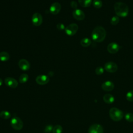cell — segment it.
<instances>
[{
	"mask_svg": "<svg viewBox=\"0 0 133 133\" xmlns=\"http://www.w3.org/2000/svg\"><path fill=\"white\" fill-rule=\"evenodd\" d=\"M19 67L23 71H27L30 68V64L28 60L24 59H20L18 62Z\"/></svg>",
	"mask_w": 133,
	"mask_h": 133,
	"instance_id": "cell-15",
	"label": "cell"
},
{
	"mask_svg": "<svg viewBox=\"0 0 133 133\" xmlns=\"http://www.w3.org/2000/svg\"><path fill=\"white\" fill-rule=\"evenodd\" d=\"M119 21V18L118 17V16H113V17H112L110 22L112 25H115L118 23Z\"/></svg>",
	"mask_w": 133,
	"mask_h": 133,
	"instance_id": "cell-24",
	"label": "cell"
},
{
	"mask_svg": "<svg viewBox=\"0 0 133 133\" xmlns=\"http://www.w3.org/2000/svg\"><path fill=\"white\" fill-rule=\"evenodd\" d=\"M70 5H71V7L75 9H76L77 7V4L75 1H72L70 3Z\"/></svg>",
	"mask_w": 133,
	"mask_h": 133,
	"instance_id": "cell-30",
	"label": "cell"
},
{
	"mask_svg": "<svg viewBox=\"0 0 133 133\" xmlns=\"http://www.w3.org/2000/svg\"><path fill=\"white\" fill-rule=\"evenodd\" d=\"M79 5L83 7H88L90 6L92 0H78Z\"/></svg>",
	"mask_w": 133,
	"mask_h": 133,
	"instance_id": "cell-19",
	"label": "cell"
},
{
	"mask_svg": "<svg viewBox=\"0 0 133 133\" xmlns=\"http://www.w3.org/2000/svg\"><path fill=\"white\" fill-rule=\"evenodd\" d=\"M102 2L101 0H94L92 2L93 6L97 9L100 8L102 6Z\"/></svg>",
	"mask_w": 133,
	"mask_h": 133,
	"instance_id": "cell-22",
	"label": "cell"
},
{
	"mask_svg": "<svg viewBox=\"0 0 133 133\" xmlns=\"http://www.w3.org/2000/svg\"><path fill=\"white\" fill-rule=\"evenodd\" d=\"M57 28L59 30H63L65 29V26L62 23H58L57 24Z\"/></svg>",
	"mask_w": 133,
	"mask_h": 133,
	"instance_id": "cell-29",
	"label": "cell"
},
{
	"mask_svg": "<svg viewBox=\"0 0 133 133\" xmlns=\"http://www.w3.org/2000/svg\"><path fill=\"white\" fill-rule=\"evenodd\" d=\"M81 45L84 47H87L90 45L91 44V41L89 38H84L81 39L80 42Z\"/></svg>",
	"mask_w": 133,
	"mask_h": 133,
	"instance_id": "cell-17",
	"label": "cell"
},
{
	"mask_svg": "<svg viewBox=\"0 0 133 133\" xmlns=\"http://www.w3.org/2000/svg\"><path fill=\"white\" fill-rule=\"evenodd\" d=\"M73 17L77 20H83L85 17L84 12L81 9H75L72 12Z\"/></svg>",
	"mask_w": 133,
	"mask_h": 133,
	"instance_id": "cell-11",
	"label": "cell"
},
{
	"mask_svg": "<svg viewBox=\"0 0 133 133\" xmlns=\"http://www.w3.org/2000/svg\"><path fill=\"white\" fill-rule=\"evenodd\" d=\"M10 58V56L7 52L2 51L0 52V60L2 61H7Z\"/></svg>",
	"mask_w": 133,
	"mask_h": 133,
	"instance_id": "cell-18",
	"label": "cell"
},
{
	"mask_svg": "<svg viewBox=\"0 0 133 133\" xmlns=\"http://www.w3.org/2000/svg\"><path fill=\"white\" fill-rule=\"evenodd\" d=\"M10 125L12 128L16 130H21L23 126L22 120L17 116H14L10 121Z\"/></svg>",
	"mask_w": 133,
	"mask_h": 133,
	"instance_id": "cell-4",
	"label": "cell"
},
{
	"mask_svg": "<svg viewBox=\"0 0 133 133\" xmlns=\"http://www.w3.org/2000/svg\"><path fill=\"white\" fill-rule=\"evenodd\" d=\"M109 115L111 118L115 122L121 121L124 117V113L119 109L117 108H112L109 111Z\"/></svg>",
	"mask_w": 133,
	"mask_h": 133,
	"instance_id": "cell-3",
	"label": "cell"
},
{
	"mask_svg": "<svg viewBox=\"0 0 133 133\" xmlns=\"http://www.w3.org/2000/svg\"><path fill=\"white\" fill-rule=\"evenodd\" d=\"M88 133H103V129L101 125L94 124L89 127Z\"/></svg>",
	"mask_w": 133,
	"mask_h": 133,
	"instance_id": "cell-9",
	"label": "cell"
},
{
	"mask_svg": "<svg viewBox=\"0 0 133 133\" xmlns=\"http://www.w3.org/2000/svg\"><path fill=\"white\" fill-rule=\"evenodd\" d=\"M120 49V46L119 45L115 42H112L109 44L107 46L108 51L112 54H114L117 53Z\"/></svg>",
	"mask_w": 133,
	"mask_h": 133,
	"instance_id": "cell-8",
	"label": "cell"
},
{
	"mask_svg": "<svg viewBox=\"0 0 133 133\" xmlns=\"http://www.w3.org/2000/svg\"><path fill=\"white\" fill-rule=\"evenodd\" d=\"M126 98L129 101H133V90H130L126 94Z\"/></svg>",
	"mask_w": 133,
	"mask_h": 133,
	"instance_id": "cell-25",
	"label": "cell"
},
{
	"mask_svg": "<svg viewBox=\"0 0 133 133\" xmlns=\"http://www.w3.org/2000/svg\"><path fill=\"white\" fill-rule=\"evenodd\" d=\"M0 117L4 119H9L11 117V114L7 111H2L0 112Z\"/></svg>",
	"mask_w": 133,
	"mask_h": 133,
	"instance_id": "cell-20",
	"label": "cell"
},
{
	"mask_svg": "<svg viewBox=\"0 0 133 133\" xmlns=\"http://www.w3.org/2000/svg\"><path fill=\"white\" fill-rule=\"evenodd\" d=\"M106 34V31L103 27L97 26L94 29L91 33V38L97 43L102 42L104 40Z\"/></svg>",
	"mask_w": 133,
	"mask_h": 133,
	"instance_id": "cell-1",
	"label": "cell"
},
{
	"mask_svg": "<svg viewBox=\"0 0 133 133\" xmlns=\"http://www.w3.org/2000/svg\"><path fill=\"white\" fill-rule=\"evenodd\" d=\"M28 79H29V76L27 74H21L19 78V81L20 83H26L28 81Z\"/></svg>",
	"mask_w": 133,
	"mask_h": 133,
	"instance_id": "cell-21",
	"label": "cell"
},
{
	"mask_svg": "<svg viewBox=\"0 0 133 133\" xmlns=\"http://www.w3.org/2000/svg\"><path fill=\"white\" fill-rule=\"evenodd\" d=\"M32 22L34 25L38 26H39L43 22V17L41 14L36 12L34 13L32 17Z\"/></svg>",
	"mask_w": 133,
	"mask_h": 133,
	"instance_id": "cell-7",
	"label": "cell"
},
{
	"mask_svg": "<svg viewBox=\"0 0 133 133\" xmlns=\"http://www.w3.org/2000/svg\"><path fill=\"white\" fill-rule=\"evenodd\" d=\"M103 100L107 104H111L114 101V97L110 94H107L103 97Z\"/></svg>",
	"mask_w": 133,
	"mask_h": 133,
	"instance_id": "cell-16",
	"label": "cell"
},
{
	"mask_svg": "<svg viewBox=\"0 0 133 133\" xmlns=\"http://www.w3.org/2000/svg\"><path fill=\"white\" fill-rule=\"evenodd\" d=\"M53 129V127L51 125H49L46 126V127L44 129V132H50L51 131H52Z\"/></svg>",
	"mask_w": 133,
	"mask_h": 133,
	"instance_id": "cell-28",
	"label": "cell"
},
{
	"mask_svg": "<svg viewBox=\"0 0 133 133\" xmlns=\"http://www.w3.org/2000/svg\"><path fill=\"white\" fill-rule=\"evenodd\" d=\"M5 84L7 86L11 88H16L18 85V82L17 81L10 77H8L5 79Z\"/></svg>",
	"mask_w": 133,
	"mask_h": 133,
	"instance_id": "cell-10",
	"label": "cell"
},
{
	"mask_svg": "<svg viewBox=\"0 0 133 133\" xmlns=\"http://www.w3.org/2000/svg\"><path fill=\"white\" fill-rule=\"evenodd\" d=\"M114 9L116 15L121 17H126L129 12L128 6L123 2H116L114 5Z\"/></svg>",
	"mask_w": 133,
	"mask_h": 133,
	"instance_id": "cell-2",
	"label": "cell"
},
{
	"mask_svg": "<svg viewBox=\"0 0 133 133\" xmlns=\"http://www.w3.org/2000/svg\"><path fill=\"white\" fill-rule=\"evenodd\" d=\"M101 88L104 91H110L114 89V85L112 82L110 81H107L102 84Z\"/></svg>",
	"mask_w": 133,
	"mask_h": 133,
	"instance_id": "cell-14",
	"label": "cell"
},
{
	"mask_svg": "<svg viewBox=\"0 0 133 133\" xmlns=\"http://www.w3.org/2000/svg\"><path fill=\"white\" fill-rule=\"evenodd\" d=\"M52 133H62V127L59 125H56L53 127Z\"/></svg>",
	"mask_w": 133,
	"mask_h": 133,
	"instance_id": "cell-23",
	"label": "cell"
},
{
	"mask_svg": "<svg viewBox=\"0 0 133 133\" xmlns=\"http://www.w3.org/2000/svg\"><path fill=\"white\" fill-rule=\"evenodd\" d=\"M61 9V5L58 2H54L53 3L49 8L50 12L52 15H57L58 14Z\"/></svg>",
	"mask_w": 133,
	"mask_h": 133,
	"instance_id": "cell-13",
	"label": "cell"
},
{
	"mask_svg": "<svg viewBox=\"0 0 133 133\" xmlns=\"http://www.w3.org/2000/svg\"><path fill=\"white\" fill-rule=\"evenodd\" d=\"M78 27L76 23H71L68 25L65 28V32L68 35L73 36L76 34L78 30Z\"/></svg>",
	"mask_w": 133,
	"mask_h": 133,
	"instance_id": "cell-5",
	"label": "cell"
},
{
	"mask_svg": "<svg viewBox=\"0 0 133 133\" xmlns=\"http://www.w3.org/2000/svg\"><path fill=\"white\" fill-rule=\"evenodd\" d=\"M104 69L101 66H98L95 69V73L98 75H100L104 73Z\"/></svg>",
	"mask_w": 133,
	"mask_h": 133,
	"instance_id": "cell-27",
	"label": "cell"
},
{
	"mask_svg": "<svg viewBox=\"0 0 133 133\" xmlns=\"http://www.w3.org/2000/svg\"><path fill=\"white\" fill-rule=\"evenodd\" d=\"M125 119L129 122H133V114L131 113H127L125 115Z\"/></svg>",
	"mask_w": 133,
	"mask_h": 133,
	"instance_id": "cell-26",
	"label": "cell"
},
{
	"mask_svg": "<svg viewBox=\"0 0 133 133\" xmlns=\"http://www.w3.org/2000/svg\"><path fill=\"white\" fill-rule=\"evenodd\" d=\"M118 69L117 65L114 62L110 61L105 63L104 65V69L109 73H114Z\"/></svg>",
	"mask_w": 133,
	"mask_h": 133,
	"instance_id": "cell-6",
	"label": "cell"
},
{
	"mask_svg": "<svg viewBox=\"0 0 133 133\" xmlns=\"http://www.w3.org/2000/svg\"><path fill=\"white\" fill-rule=\"evenodd\" d=\"M2 84H3V81L1 78H0V86L2 85Z\"/></svg>",
	"mask_w": 133,
	"mask_h": 133,
	"instance_id": "cell-31",
	"label": "cell"
},
{
	"mask_svg": "<svg viewBox=\"0 0 133 133\" xmlns=\"http://www.w3.org/2000/svg\"><path fill=\"white\" fill-rule=\"evenodd\" d=\"M35 81L38 84L43 85L47 84L49 82V78L48 76L46 75H39L36 77Z\"/></svg>",
	"mask_w": 133,
	"mask_h": 133,
	"instance_id": "cell-12",
	"label": "cell"
}]
</instances>
